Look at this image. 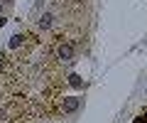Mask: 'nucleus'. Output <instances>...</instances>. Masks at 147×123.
<instances>
[{
  "label": "nucleus",
  "instance_id": "20e7f679",
  "mask_svg": "<svg viewBox=\"0 0 147 123\" xmlns=\"http://www.w3.org/2000/svg\"><path fill=\"white\" fill-rule=\"evenodd\" d=\"M0 10H3V0H0Z\"/></svg>",
  "mask_w": 147,
  "mask_h": 123
},
{
  "label": "nucleus",
  "instance_id": "7ed1b4c3",
  "mask_svg": "<svg viewBox=\"0 0 147 123\" xmlns=\"http://www.w3.org/2000/svg\"><path fill=\"white\" fill-rule=\"evenodd\" d=\"M39 25H42V27H47V30H49V27H52V15H42Z\"/></svg>",
  "mask_w": 147,
  "mask_h": 123
},
{
  "label": "nucleus",
  "instance_id": "f03ea898",
  "mask_svg": "<svg viewBox=\"0 0 147 123\" xmlns=\"http://www.w3.org/2000/svg\"><path fill=\"white\" fill-rule=\"evenodd\" d=\"M69 84H71V86H76V89H79V86H84V81H81V76L71 74V76H69Z\"/></svg>",
  "mask_w": 147,
  "mask_h": 123
},
{
  "label": "nucleus",
  "instance_id": "f257e3e1",
  "mask_svg": "<svg viewBox=\"0 0 147 123\" xmlns=\"http://www.w3.org/2000/svg\"><path fill=\"white\" fill-rule=\"evenodd\" d=\"M79 103H81L79 96H66L61 101V106H59V111H61V113H74L76 108H79Z\"/></svg>",
  "mask_w": 147,
  "mask_h": 123
}]
</instances>
